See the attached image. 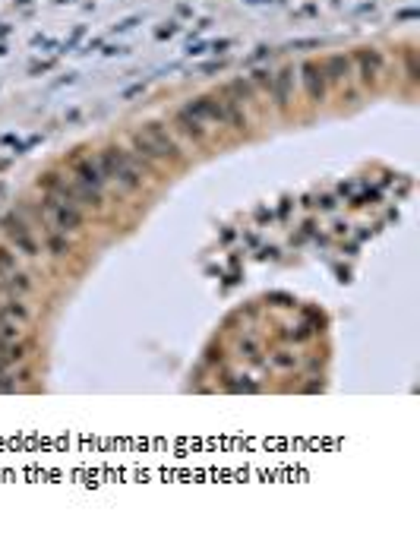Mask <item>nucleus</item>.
<instances>
[{
    "label": "nucleus",
    "mask_w": 420,
    "mask_h": 553,
    "mask_svg": "<svg viewBox=\"0 0 420 553\" xmlns=\"http://www.w3.org/2000/svg\"><path fill=\"white\" fill-rule=\"evenodd\" d=\"M0 234L7 237V244L16 250V253H22V256H39L41 253L32 228H29V222L20 215V212H7V215L0 218Z\"/></svg>",
    "instance_id": "4"
},
{
    "label": "nucleus",
    "mask_w": 420,
    "mask_h": 553,
    "mask_svg": "<svg viewBox=\"0 0 420 553\" xmlns=\"http://www.w3.org/2000/svg\"><path fill=\"white\" fill-rule=\"evenodd\" d=\"M269 364H272V370L285 373V370H294V367H297V354H291V351H275Z\"/></svg>",
    "instance_id": "17"
},
{
    "label": "nucleus",
    "mask_w": 420,
    "mask_h": 553,
    "mask_svg": "<svg viewBox=\"0 0 420 553\" xmlns=\"http://www.w3.org/2000/svg\"><path fill=\"white\" fill-rule=\"evenodd\" d=\"M41 215L48 218V225H51L54 231H64V234H76L86 225L83 206H79L76 199L51 196V193H45V199H41Z\"/></svg>",
    "instance_id": "3"
},
{
    "label": "nucleus",
    "mask_w": 420,
    "mask_h": 553,
    "mask_svg": "<svg viewBox=\"0 0 420 553\" xmlns=\"http://www.w3.org/2000/svg\"><path fill=\"white\" fill-rule=\"evenodd\" d=\"M351 64H354V76L360 79L363 89H376V86L382 83V73H386V58H382V51H376V48H360V51H354Z\"/></svg>",
    "instance_id": "5"
},
{
    "label": "nucleus",
    "mask_w": 420,
    "mask_h": 553,
    "mask_svg": "<svg viewBox=\"0 0 420 553\" xmlns=\"http://www.w3.org/2000/svg\"><path fill=\"white\" fill-rule=\"evenodd\" d=\"M224 389H228V392H259V386L250 382V376H228Z\"/></svg>",
    "instance_id": "18"
},
{
    "label": "nucleus",
    "mask_w": 420,
    "mask_h": 553,
    "mask_svg": "<svg viewBox=\"0 0 420 553\" xmlns=\"http://www.w3.org/2000/svg\"><path fill=\"white\" fill-rule=\"evenodd\" d=\"M4 285H7L16 298H26V294H32V288H35L32 279H29L26 272H20V269H13L10 275H4Z\"/></svg>",
    "instance_id": "13"
},
{
    "label": "nucleus",
    "mask_w": 420,
    "mask_h": 553,
    "mask_svg": "<svg viewBox=\"0 0 420 553\" xmlns=\"http://www.w3.org/2000/svg\"><path fill=\"white\" fill-rule=\"evenodd\" d=\"M300 83H304V92L313 105H323L325 102V92H329V83H325V73H323V64L316 60H304L300 64Z\"/></svg>",
    "instance_id": "7"
},
{
    "label": "nucleus",
    "mask_w": 420,
    "mask_h": 553,
    "mask_svg": "<svg viewBox=\"0 0 420 553\" xmlns=\"http://www.w3.org/2000/svg\"><path fill=\"white\" fill-rule=\"evenodd\" d=\"M272 102H275V108L278 111H287L291 108V95H294V67H285V70H278L275 73V79H272Z\"/></svg>",
    "instance_id": "9"
},
{
    "label": "nucleus",
    "mask_w": 420,
    "mask_h": 553,
    "mask_svg": "<svg viewBox=\"0 0 420 553\" xmlns=\"http://www.w3.org/2000/svg\"><path fill=\"white\" fill-rule=\"evenodd\" d=\"M4 354H7V361H10V364H16V361H26V345H22L20 338H13V342H7V345H4Z\"/></svg>",
    "instance_id": "20"
},
{
    "label": "nucleus",
    "mask_w": 420,
    "mask_h": 553,
    "mask_svg": "<svg viewBox=\"0 0 420 553\" xmlns=\"http://www.w3.org/2000/svg\"><path fill=\"white\" fill-rule=\"evenodd\" d=\"M4 313H7L13 323H20V326H26L29 319H32V310H29V304L22 298H16V294H10L7 298V304H4Z\"/></svg>",
    "instance_id": "12"
},
{
    "label": "nucleus",
    "mask_w": 420,
    "mask_h": 553,
    "mask_svg": "<svg viewBox=\"0 0 420 553\" xmlns=\"http://www.w3.org/2000/svg\"><path fill=\"white\" fill-rule=\"evenodd\" d=\"M405 73H407V79H411V83H417V79H420V70H417V51H414V48H407V51H405Z\"/></svg>",
    "instance_id": "21"
},
{
    "label": "nucleus",
    "mask_w": 420,
    "mask_h": 553,
    "mask_svg": "<svg viewBox=\"0 0 420 553\" xmlns=\"http://www.w3.org/2000/svg\"><path fill=\"white\" fill-rule=\"evenodd\" d=\"M133 155L142 165H152V161H171L174 165V161L184 159V149L165 124L149 121L133 133Z\"/></svg>",
    "instance_id": "1"
},
{
    "label": "nucleus",
    "mask_w": 420,
    "mask_h": 553,
    "mask_svg": "<svg viewBox=\"0 0 420 553\" xmlns=\"http://www.w3.org/2000/svg\"><path fill=\"white\" fill-rule=\"evenodd\" d=\"M174 130H177L184 140H190V142H205V140H209V124H203L199 117H193L187 108L174 111Z\"/></svg>",
    "instance_id": "8"
},
{
    "label": "nucleus",
    "mask_w": 420,
    "mask_h": 553,
    "mask_svg": "<svg viewBox=\"0 0 420 553\" xmlns=\"http://www.w3.org/2000/svg\"><path fill=\"white\" fill-rule=\"evenodd\" d=\"M98 165H102L104 180L117 184V190H123V193L140 190L142 180H146V168L136 161L133 152H127V149H121V146H104L102 152H98Z\"/></svg>",
    "instance_id": "2"
},
{
    "label": "nucleus",
    "mask_w": 420,
    "mask_h": 553,
    "mask_svg": "<svg viewBox=\"0 0 420 553\" xmlns=\"http://www.w3.org/2000/svg\"><path fill=\"white\" fill-rule=\"evenodd\" d=\"M73 180H76L79 187H86V190L98 193V196H104V174H102V165H98V159H86V155H76L73 159Z\"/></svg>",
    "instance_id": "6"
},
{
    "label": "nucleus",
    "mask_w": 420,
    "mask_h": 553,
    "mask_svg": "<svg viewBox=\"0 0 420 553\" xmlns=\"http://www.w3.org/2000/svg\"><path fill=\"white\" fill-rule=\"evenodd\" d=\"M224 89H228L241 105H243V102H253V98H256V89H253V83H250L247 76H243V79H234V83L224 86Z\"/></svg>",
    "instance_id": "14"
},
{
    "label": "nucleus",
    "mask_w": 420,
    "mask_h": 553,
    "mask_svg": "<svg viewBox=\"0 0 420 553\" xmlns=\"http://www.w3.org/2000/svg\"><path fill=\"white\" fill-rule=\"evenodd\" d=\"M247 79L253 83V89H256V92H266V95H269V92H272V79H275V73H272V70H266V67H256V70L250 73Z\"/></svg>",
    "instance_id": "15"
},
{
    "label": "nucleus",
    "mask_w": 420,
    "mask_h": 553,
    "mask_svg": "<svg viewBox=\"0 0 420 553\" xmlns=\"http://www.w3.org/2000/svg\"><path fill=\"white\" fill-rule=\"evenodd\" d=\"M241 354H247L250 361H256V364L262 361V348H259V342H256V335H243L241 338Z\"/></svg>",
    "instance_id": "19"
},
{
    "label": "nucleus",
    "mask_w": 420,
    "mask_h": 553,
    "mask_svg": "<svg viewBox=\"0 0 420 553\" xmlns=\"http://www.w3.org/2000/svg\"><path fill=\"white\" fill-rule=\"evenodd\" d=\"M316 206H319L323 212H332L338 203H335V196H319V203H316Z\"/></svg>",
    "instance_id": "24"
},
{
    "label": "nucleus",
    "mask_w": 420,
    "mask_h": 553,
    "mask_svg": "<svg viewBox=\"0 0 420 553\" xmlns=\"http://www.w3.org/2000/svg\"><path fill=\"white\" fill-rule=\"evenodd\" d=\"M323 73L325 83H351L354 79V64H351L348 54H329L323 60Z\"/></svg>",
    "instance_id": "10"
},
{
    "label": "nucleus",
    "mask_w": 420,
    "mask_h": 553,
    "mask_svg": "<svg viewBox=\"0 0 420 553\" xmlns=\"http://www.w3.org/2000/svg\"><path fill=\"white\" fill-rule=\"evenodd\" d=\"M16 389V376L13 373H0V392H13Z\"/></svg>",
    "instance_id": "23"
},
{
    "label": "nucleus",
    "mask_w": 420,
    "mask_h": 553,
    "mask_svg": "<svg viewBox=\"0 0 420 553\" xmlns=\"http://www.w3.org/2000/svg\"><path fill=\"white\" fill-rule=\"evenodd\" d=\"M45 247H48V253H51V256H67L73 250V244H70V237H67L64 231L48 228L45 231Z\"/></svg>",
    "instance_id": "11"
},
{
    "label": "nucleus",
    "mask_w": 420,
    "mask_h": 553,
    "mask_svg": "<svg viewBox=\"0 0 420 553\" xmlns=\"http://www.w3.org/2000/svg\"><path fill=\"white\" fill-rule=\"evenodd\" d=\"M13 269H20L16 250H13V247H4V244H0V281H4V275L13 272Z\"/></svg>",
    "instance_id": "16"
},
{
    "label": "nucleus",
    "mask_w": 420,
    "mask_h": 553,
    "mask_svg": "<svg viewBox=\"0 0 420 553\" xmlns=\"http://www.w3.org/2000/svg\"><path fill=\"white\" fill-rule=\"evenodd\" d=\"M313 332H316V329H310L306 323H300L297 329H291V338H294V342H306V338H313Z\"/></svg>",
    "instance_id": "22"
}]
</instances>
